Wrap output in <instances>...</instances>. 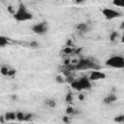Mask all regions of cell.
Segmentation results:
<instances>
[{"mask_svg":"<svg viewBox=\"0 0 124 124\" xmlns=\"http://www.w3.org/2000/svg\"><path fill=\"white\" fill-rule=\"evenodd\" d=\"M99 69H100L99 64L89 58H80L75 64V70L82 71V70H99Z\"/></svg>","mask_w":124,"mask_h":124,"instance_id":"cell-1","label":"cell"},{"mask_svg":"<svg viewBox=\"0 0 124 124\" xmlns=\"http://www.w3.org/2000/svg\"><path fill=\"white\" fill-rule=\"evenodd\" d=\"M14 18L16 21H28L33 18V15L27 10L25 5L20 3L16 11L14 13Z\"/></svg>","mask_w":124,"mask_h":124,"instance_id":"cell-2","label":"cell"},{"mask_svg":"<svg viewBox=\"0 0 124 124\" xmlns=\"http://www.w3.org/2000/svg\"><path fill=\"white\" fill-rule=\"evenodd\" d=\"M71 87L74 90L77 91H82V90H88L92 87L91 80L89 79V77H81L78 79H75L72 83H70Z\"/></svg>","mask_w":124,"mask_h":124,"instance_id":"cell-3","label":"cell"},{"mask_svg":"<svg viewBox=\"0 0 124 124\" xmlns=\"http://www.w3.org/2000/svg\"><path fill=\"white\" fill-rule=\"evenodd\" d=\"M106 65L114 69H124V57L120 55H113L106 61Z\"/></svg>","mask_w":124,"mask_h":124,"instance_id":"cell-4","label":"cell"},{"mask_svg":"<svg viewBox=\"0 0 124 124\" xmlns=\"http://www.w3.org/2000/svg\"><path fill=\"white\" fill-rule=\"evenodd\" d=\"M101 12H102L103 16H105V18L108 19V20H111V19L118 18V17L122 16L121 12H119L117 10H114V9H110V8H104Z\"/></svg>","mask_w":124,"mask_h":124,"instance_id":"cell-5","label":"cell"},{"mask_svg":"<svg viewBox=\"0 0 124 124\" xmlns=\"http://www.w3.org/2000/svg\"><path fill=\"white\" fill-rule=\"evenodd\" d=\"M31 30H32L35 34L43 35V34L46 33V31H47V23L45 22V21L36 23V24H34V25L31 27Z\"/></svg>","mask_w":124,"mask_h":124,"instance_id":"cell-6","label":"cell"},{"mask_svg":"<svg viewBox=\"0 0 124 124\" xmlns=\"http://www.w3.org/2000/svg\"><path fill=\"white\" fill-rule=\"evenodd\" d=\"M104 78H106V74L99 70H92V72L89 75V79L91 81H96V80L104 79Z\"/></svg>","mask_w":124,"mask_h":124,"instance_id":"cell-7","label":"cell"},{"mask_svg":"<svg viewBox=\"0 0 124 124\" xmlns=\"http://www.w3.org/2000/svg\"><path fill=\"white\" fill-rule=\"evenodd\" d=\"M116 100H117V97H116L115 94H108V95L104 99V104L110 105V104L114 103Z\"/></svg>","mask_w":124,"mask_h":124,"instance_id":"cell-8","label":"cell"},{"mask_svg":"<svg viewBox=\"0 0 124 124\" xmlns=\"http://www.w3.org/2000/svg\"><path fill=\"white\" fill-rule=\"evenodd\" d=\"M77 29L80 32H87L88 31V25L85 22H81V23H78L77 25Z\"/></svg>","mask_w":124,"mask_h":124,"instance_id":"cell-9","label":"cell"},{"mask_svg":"<svg viewBox=\"0 0 124 124\" xmlns=\"http://www.w3.org/2000/svg\"><path fill=\"white\" fill-rule=\"evenodd\" d=\"M5 117H6V120H15L16 119V113L15 112H6L5 114Z\"/></svg>","mask_w":124,"mask_h":124,"instance_id":"cell-10","label":"cell"},{"mask_svg":"<svg viewBox=\"0 0 124 124\" xmlns=\"http://www.w3.org/2000/svg\"><path fill=\"white\" fill-rule=\"evenodd\" d=\"M66 113H67L68 115H73V114H76L77 111H76V109H75L72 106H68L67 108H66Z\"/></svg>","mask_w":124,"mask_h":124,"instance_id":"cell-11","label":"cell"},{"mask_svg":"<svg viewBox=\"0 0 124 124\" xmlns=\"http://www.w3.org/2000/svg\"><path fill=\"white\" fill-rule=\"evenodd\" d=\"M16 120H18V121H25V113H23V112H16Z\"/></svg>","mask_w":124,"mask_h":124,"instance_id":"cell-12","label":"cell"},{"mask_svg":"<svg viewBox=\"0 0 124 124\" xmlns=\"http://www.w3.org/2000/svg\"><path fill=\"white\" fill-rule=\"evenodd\" d=\"M112 4L116 7L124 8V0H112Z\"/></svg>","mask_w":124,"mask_h":124,"instance_id":"cell-13","label":"cell"},{"mask_svg":"<svg viewBox=\"0 0 124 124\" xmlns=\"http://www.w3.org/2000/svg\"><path fill=\"white\" fill-rule=\"evenodd\" d=\"M6 45H8V38H6L4 36H1L0 37V46L4 47Z\"/></svg>","mask_w":124,"mask_h":124,"instance_id":"cell-14","label":"cell"},{"mask_svg":"<svg viewBox=\"0 0 124 124\" xmlns=\"http://www.w3.org/2000/svg\"><path fill=\"white\" fill-rule=\"evenodd\" d=\"M65 101L68 104H72L73 103V94H72V92H68L67 93V95L65 97Z\"/></svg>","mask_w":124,"mask_h":124,"instance_id":"cell-15","label":"cell"},{"mask_svg":"<svg viewBox=\"0 0 124 124\" xmlns=\"http://www.w3.org/2000/svg\"><path fill=\"white\" fill-rule=\"evenodd\" d=\"M9 71L10 69L7 67V66H1V69H0V72L3 76H7L8 77V74H9Z\"/></svg>","mask_w":124,"mask_h":124,"instance_id":"cell-16","label":"cell"},{"mask_svg":"<svg viewBox=\"0 0 124 124\" xmlns=\"http://www.w3.org/2000/svg\"><path fill=\"white\" fill-rule=\"evenodd\" d=\"M55 81H56L57 83H64V82H66V81H65V78H64L63 76H61V75L56 76V78H55Z\"/></svg>","mask_w":124,"mask_h":124,"instance_id":"cell-17","label":"cell"},{"mask_svg":"<svg viewBox=\"0 0 124 124\" xmlns=\"http://www.w3.org/2000/svg\"><path fill=\"white\" fill-rule=\"evenodd\" d=\"M62 51H63L65 54H71V53H72L74 50H73L72 46H66V47H65V48H64Z\"/></svg>","mask_w":124,"mask_h":124,"instance_id":"cell-18","label":"cell"},{"mask_svg":"<svg viewBox=\"0 0 124 124\" xmlns=\"http://www.w3.org/2000/svg\"><path fill=\"white\" fill-rule=\"evenodd\" d=\"M46 104L48 106V107H50V108H54L55 107V102H54V100H50V99H48V100H46Z\"/></svg>","mask_w":124,"mask_h":124,"instance_id":"cell-19","label":"cell"},{"mask_svg":"<svg viewBox=\"0 0 124 124\" xmlns=\"http://www.w3.org/2000/svg\"><path fill=\"white\" fill-rule=\"evenodd\" d=\"M114 121L115 122H120V123H124V114H121V115H118L114 118Z\"/></svg>","mask_w":124,"mask_h":124,"instance_id":"cell-20","label":"cell"},{"mask_svg":"<svg viewBox=\"0 0 124 124\" xmlns=\"http://www.w3.org/2000/svg\"><path fill=\"white\" fill-rule=\"evenodd\" d=\"M117 36H118V33H117L116 31H113V32L110 34V36H109V40H110L111 42H113V41L117 38Z\"/></svg>","mask_w":124,"mask_h":124,"instance_id":"cell-21","label":"cell"},{"mask_svg":"<svg viewBox=\"0 0 124 124\" xmlns=\"http://www.w3.org/2000/svg\"><path fill=\"white\" fill-rule=\"evenodd\" d=\"M29 46H30V47H32V48H38V47H39V43L36 42V41H33V42H31V43L29 44Z\"/></svg>","mask_w":124,"mask_h":124,"instance_id":"cell-22","label":"cell"},{"mask_svg":"<svg viewBox=\"0 0 124 124\" xmlns=\"http://www.w3.org/2000/svg\"><path fill=\"white\" fill-rule=\"evenodd\" d=\"M67 46H72V41L70 39L67 41Z\"/></svg>","mask_w":124,"mask_h":124,"instance_id":"cell-23","label":"cell"},{"mask_svg":"<svg viewBox=\"0 0 124 124\" xmlns=\"http://www.w3.org/2000/svg\"><path fill=\"white\" fill-rule=\"evenodd\" d=\"M120 41H121L122 44H124V31H123V33H122V36H121V38H120Z\"/></svg>","mask_w":124,"mask_h":124,"instance_id":"cell-24","label":"cell"},{"mask_svg":"<svg viewBox=\"0 0 124 124\" xmlns=\"http://www.w3.org/2000/svg\"><path fill=\"white\" fill-rule=\"evenodd\" d=\"M78 99H79L80 101H82V100L84 99V96H83L82 94H79V95H78Z\"/></svg>","mask_w":124,"mask_h":124,"instance_id":"cell-25","label":"cell"},{"mask_svg":"<svg viewBox=\"0 0 124 124\" xmlns=\"http://www.w3.org/2000/svg\"><path fill=\"white\" fill-rule=\"evenodd\" d=\"M62 120H63L64 122H69V121H70V120H69V118H68L67 116H65V117H63V119H62Z\"/></svg>","mask_w":124,"mask_h":124,"instance_id":"cell-26","label":"cell"},{"mask_svg":"<svg viewBox=\"0 0 124 124\" xmlns=\"http://www.w3.org/2000/svg\"><path fill=\"white\" fill-rule=\"evenodd\" d=\"M120 29H123L124 30V20L121 22V24H120Z\"/></svg>","mask_w":124,"mask_h":124,"instance_id":"cell-27","label":"cell"},{"mask_svg":"<svg viewBox=\"0 0 124 124\" xmlns=\"http://www.w3.org/2000/svg\"><path fill=\"white\" fill-rule=\"evenodd\" d=\"M82 2H83V0H76V3H78V4L82 3Z\"/></svg>","mask_w":124,"mask_h":124,"instance_id":"cell-28","label":"cell"}]
</instances>
